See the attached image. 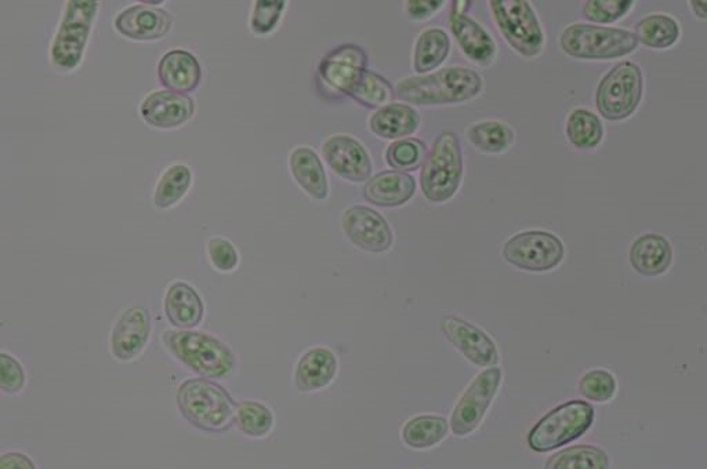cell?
<instances>
[{"label":"cell","instance_id":"obj_1","mask_svg":"<svg viewBox=\"0 0 707 469\" xmlns=\"http://www.w3.org/2000/svg\"><path fill=\"white\" fill-rule=\"evenodd\" d=\"M164 348L196 376L207 380H227L238 367L236 352L225 341L198 330H168L162 335Z\"/></svg>","mask_w":707,"mask_h":469},{"label":"cell","instance_id":"obj_2","mask_svg":"<svg viewBox=\"0 0 707 469\" xmlns=\"http://www.w3.org/2000/svg\"><path fill=\"white\" fill-rule=\"evenodd\" d=\"M238 402L221 384L195 377L180 384L178 408L189 424L204 433L223 434L236 425Z\"/></svg>","mask_w":707,"mask_h":469},{"label":"cell","instance_id":"obj_3","mask_svg":"<svg viewBox=\"0 0 707 469\" xmlns=\"http://www.w3.org/2000/svg\"><path fill=\"white\" fill-rule=\"evenodd\" d=\"M481 90L480 75L469 68L451 67L426 77L403 79L398 83L397 95L412 105H446L472 100Z\"/></svg>","mask_w":707,"mask_h":469},{"label":"cell","instance_id":"obj_4","mask_svg":"<svg viewBox=\"0 0 707 469\" xmlns=\"http://www.w3.org/2000/svg\"><path fill=\"white\" fill-rule=\"evenodd\" d=\"M639 45L635 32L601 25L572 24L560 36L563 53L578 60H616L631 55Z\"/></svg>","mask_w":707,"mask_h":469},{"label":"cell","instance_id":"obj_5","mask_svg":"<svg viewBox=\"0 0 707 469\" xmlns=\"http://www.w3.org/2000/svg\"><path fill=\"white\" fill-rule=\"evenodd\" d=\"M99 8L100 3L94 0L67 2L50 46L53 67L71 72L81 66Z\"/></svg>","mask_w":707,"mask_h":469},{"label":"cell","instance_id":"obj_6","mask_svg":"<svg viewBox=\"0 0 707 469\" xmlns=\"http://www.w3.org/2000/svg\"><path fill=\"white\" fill-rule=\"evenodd\" d=\"M461 175L464 158L459 138L455 133L445 131L435 140L420 175L424 196L434 204L449 201L459 190Z\"/></svg>","mask_w":707,"mask_h":469},{"label":"cell","instance_id":"obj_7","mask_svg":"<svg viewBox=\"0 0 707 469\" xmlns=\"http://www.w3.org/2000/svg\"><path fill=\"white\" fill-rule=\"evenodd\" d=\"M593 421L592 404L584 401L563 403L536 423L528 435V445L536 453L556 450L581 438Z\"/></svg>","mask_w":707,"mask_h":469},{"label":"cell","instance_id":"obj_8","mask_svg":"<svg viewBox=\"0 0 707 469\" xmlns=\"http://www.w3.org/2000/svg\"><path fill=\"white\" fill-rule=\"evenodd\" d=\"M645 93V75L637 64L624 61L605 75L595 92V105L607 121L620 122L635 114Z\"/></svg>","mask_w":707,"mask_h":469},{"label":"cell","instance_id":"obj_9","mask_svg":"<svg viewBox=\"0 0 707 469\" xmlns=\"http://www.w3.org/2000/svg\"><path fill=\"white\" fill-rule=\"evenodd\" d=\"M494 20L508 44L526 58L539 56L545 35L533 7L525 0H491Z\"/></svg>","mask_w":707,"mask_h":469},{"label":"cell","instance_id":"obj_10","mask_svg":"<svg viewBox=\"0 0 707 469\" xmlns=\"http://www.w3.org/2000/svg\"><path fill=\"white\" fill-rule=\"evenodd\" d=\"M566 254L563 244L550 232L526 231L514 234L503 248L509 264L529 272H547L560 265Z\"/></svg>","mask_w":707,"mask_h":469},{"label":"cell","instance_id":"obj_11","mask_svg":"<svg viewBox=\"0 0 707 469\" xmlns=\"http://www.w3.org/2000/svg\"><path fill=\"white\" fill-rule=\"evenodd\" d=\"M502 377L499 367H489L466 388L451 415V430L454 435L466 436L475 433L497 397Z\"/></svg>","mask_w":707,"mask_h":469},{"label":"cell","instance_id":"obj_12","mask_svg":"<svg viewBox=\"0 0 707 469\" xmlns=\"http://www.w3.org/2000/svg\"><path fill=\"white\" fill-rule=\"evenodd\" d=\"M151 335V312L142 307L127 308L111 329V355L122 364H129L145 354L150 345Z\"/></svg>","mask_w":707,"mask_h":469},{"label":"cell","instance_id":"obj_13","mask_svg":"<svg viewBox=\"0 0 707 469\" xmlns=\"http://www.w3.org/2000/svg\"><path fill=\"white\" fill-rule=\"evenodd\" d=\"M368 64V56L363 47L343 45L322 58L318 67L320 82L333 92L349 94L357 87Z\"/></svg>","mask_w":707,"mask_h":469},{"label":"cell","instance_id":"obj_14","mask_svg":"<svg viewBox=\"0 0 707 469\" xmlns=\"http://www.w3.org/2000/svg\"><path fill=\"white\" fill-rule=\"evenodd\" d=\"M441 330L449 343L472 365L494 367L499 364V351L494 341L475 324L459 317L441 319Z\"/></svg>","mask_w":707,"mask_h":469},{"label":"cell","instance_id":"obj_15","mask_svg":"<svg viewBox=\"0 0 707 469\" xmlns=\"http://www.w3.org/2000/svg\"><path fill=\"white\" fill-rule=\"evenodd\" d=\"M344 233L355 247L369 253H385L392 244V231L386 218L365 206L344 211Z\"/></svg>","mask_w":707,"mask_h":469},{"label":"cell","instance_id":"obj_16","mask_svg":"<svg viewBox=\"0 0 707 469\" xmlns=\"http://www.w3.org/2000/svg\"><path fill=\"white\" fill-rule=\"evenodd\" d=\"M114 26L118 34L130 41H161L172 31L173 18L168 10L148 7V3L135 4L116 15Z\"/></svg>","mask_w":707,"mask_h":469},{"label":"cell","instance_id":"obj_17","mask_svg":"<svg viewBox=\"0 0 707 469\" xmlns=\"http://www.w3.org/2000/svg\"><path fill=\"white\" fill-rule=\"evenodd\" d=\"M195 115V101L190 95L159 90L148 94L140 104V116L156 129L170 130L187 124Z\"/></svg>","mask_w":707,"mask_h":469},{"label":"cell","instance_id":"obj_18","mask_svg":"<svg viewBox=\"0 0 707 469\" xmlns=\"http://www.w3.org/2000/svg\"><path fill=\"white\" fill-rule=\"evenodd\" d=\"M329 168L344 180L363 183L370 178L372 161L363 144L349 136H333L323 144Z\"/></svg>","mask_w":707,"mask_h":469},{"label":"cell","instance_id":"obj_19","mask_svg":"<svg viewBox=\"0 0 707 469\" xmlns=\"http://www.w3.org/2000/svg\"><path fill=\"white\" fill-rule=\"evenodd\" d=\"M163 311L174 329L195 330L205 319V302L194 286L175 281L163 297Z\"/></svg>","mask_w":707,"mask_h":469},{"label":"cell","instance_id":"obj_20","mask_svg":"<svg viewBox=\"0 0 707 469\" xmlns=\"http://www.w3.org/2000/svg\"><path fill=\"white\" fill-rule=\"evenodd\" d=\"M159 83L170 92L189 95L199 88L202 67L193 53L173 49L161 57L158 64Z\"/></svg>","mask_w":707,"mask_h":469},{"label":"cell","instance_id":"obj_21","mask_svg":"<svg viewBox=\"0 0 707 469\" xmlns=\"http://www.w3.org/2000/svg\"><path fill=\"white\" fill-rule=\"evenodd\" d=\"M338 370L337 355L326 346H313L297 361L294 371L295 387L300 392L321 391L331 386Z\"/></svg>","mask_w":707,"mask_h":469},{"label":"cell","instance_id":"obj_22","mask_svg":"<svg viewBox=\"0 0 707 469\" xmlns=\"http://www.w3.org/2000/svg\"><path fill=\"white\" fill-rule=\"evenodd\" d=\"M417 181L398 170H387L372 178L364 188L365 199L372 205L398 207L412 199Z\"/></svg>","mask_w":707,"mask_h":469},{"label":"cell","instance_id":"obj_23","mask_svg":"<svg viewBox=\"0 0 707 469\" xmlns=\"http://www.w3.org/2000/svg\"><path fill=\"white\" fill-rule=\"evenodd\" d=\"M672 261V244L662 234H641L631 244L630 264L637 274L642 276L662 275L670 268Z\"/></svg>","mask_w":707,"mask_h":469},{"label":"cell","instance_id":"obj_24","mask_svg":"<svg viewBox=\"0 0 707 469\" xmlns=\"http://www.w3.org/2000/svg\"><path fill=\"white\" fill-rule=\"evenodd\" d=\"M449 24L465 55L480 66H491L497 56V45L488 32L466 14L456 12L451 13Z\"/></svg>","mask_w":707,"mask_h":469},{"label":"cell","instance_id":"obj_25","mask_svg":"<svg viewBox=\"0 0 707 469\" xmlns=\"http://www.w3.org/2000/svg\"><path fill=\"white\" fill-rule=\"evenodd\" d=\"M289 167L296 183L307 192L311 198L323 201L328 198L329 185L326 169L311 148H296L290 153Z\"/></svg>","mask_w":707,"mask_h":469},{"label":"cell","instance_id":"obj_26","mask_svg":"<svg viewBox=\"0 0 707 469\" xmlns=\"http://www.w3.org/2000/svg\"><path fill=\"white\" fill-rule=\"evenodd\" d=\"M369 125L376 136L396 140L413 135L419 129L420 116L411 105L388 104L372 116Z\"/></svg>","mask_w":707,"mask_h":469},{"label":"cell","instance_id":"obj_27","mask_svg":"<svg viewBox=\"0 0 707 469\" xmlns=\"http://www.w3.org/2000/svg\"><path fill=\"white\" fill-rule=\"evenodd\" d=\"M193 181V170L187 164H172L158 180L156 191H153V205L159 210L172 209L189 194Z\"/></svg>","mask_w":707,"mask_h":469},{"label":"cell","instance_id":"obj_28","mask_svg":"<svg viewBox=\"0 0 707 469\" xmlns=\"http://www.w3.org/2000/svg\"><path fill=\"white\" fill-rule=\"evenodd\" d=\"M636 36L650 49L666 50L677 45L682 28L679 21L669 14H650L636 24Z\"/></svg>","mask_w":707,"mask_h":469},{"label":"cell","instance_id":"obj_29","mask_svg":"<svg viewBox=\"0 0 707 469\" xmlns=\"http://www.w3.org/2000/svg\"><path fill=\"white\" fill-rule=\"evenodd\" d=\"M448 421L440 415H418L402 430V439L412 449H430L448 435Z\"/></svg>","mask_w":707,"mask_h":469},{"label":"cell","instance_id":"obj_30","mask_svg":"<svg viewBox=\"0 0 707 469\" xmlns=\"http://www.w3.org/2000/svg\"><path fill=\"white\" fill-rule=\"evenodd\" d=\"M608 453L592 445H578L556 453L545 469H609Z\"/></svg>","mask_w":707,"mask_h":469},{"label":"cell","instance_id":"obj_31","mask_svg":"<svg viewBox=\"0 0 707 469\" xmlns=\"http://www.w3.org/2000/svg\"><path fill=\"white\" fill-rule=\"evenodd\" d=\"M275 417L267 404L247 399L238 402L236 426L239 433L252 439H263L274 430Z\"/></svg>","mask_w":707,"mask_h":469},{"label":"cell","instance_id":"obj_32","mask_svg":"<svg viewBox=\"0 0 707 469\" xmlns=\"http://www.w3.org/2000/svg\"><path fill=\"white\" fill-rule=\"evenodd\" d=\"M449 49V37L443 30L432 28L423 32L414 49V69L419 73L433 71L445 61Z\"/></svg>","mask_w":707,"mask_h":469},{"label":"cell","instance_id":"obj_33","mask_svg":"<svg viewBox=\"0 0 707 469\" xmlns=\"http://www.w3.org/2000/svg\"><path fill=\"white\" fill-rule=\"evenodd\" d=\"M568 140L578 149H594L603 141L604 127L593 112L579 108L572 111L567 121Z\"/></svg>","mask_w":707,"mask_h":469},{"label":"cell","instance_id":"obj_34","mask_svg":"<svg viewBox=\"0 0 707 469\" xmlns=\"http://www.w3.org/2000/svg\"><path fill=\"white\" fill-rule=\"evenodd\" d=\"M469 141L478 151L486 153H502L514 142L512 127L502 122L489 121L471 126L467 131Z\"/></svg>","mask_w":707,"mask_h":469},{"label":"cell","instance_id":"obj_35","mask_svg":"<svg viewBox=\"0 0 707 469\" xmlns=\"http://www.w3.org/2000/svg\"><path fill=\"white\" fill-rule=\"evenodd\" d=\"M351 98L358 101L360 104L376 108V106L386 105L395 98V92L390 83L376 72L365 71L357 87L350 93Z\"/></svg>","mask_w":707,"mask_h":469},{"label":"cell","instance_id":"obj_36","mask_svg":"<svg viewBox=\"0 0 707 469\" xmlns=\"http://www.w3.org/2000/svg\"><path fill=\"white\" fill-rule=\"evenodd\" d=\"M426 146L417 138L396 141L387 149V163L398 172H412L426 158Z\"/></svg>","mask_w":707,"mask_h":469},{"label":"cell","instance_id":"obj_37","mask_svg":"<svg viewBox=\"0 0 707 469\" xmlns=\"http://www.w3.org/2000/svg\"><path fill=\"white\" fill-rule=\"evenodd\" d=\"M632 8V0H590L584 3L583 14L592 23L613 24L629 14Z\"/></svg>","mask_w":707,"mask_h":469},{"label":"cell","instance_id":"obj_38","mask_svg":"<svg viewBox=\"0 0 707 469\" xmlns=\"http://www.w3.org/2000/svg\"><path fill=\"white\" fill-rule=\"evenodd\" d=\"M579 392L593 402H608L615 397V377L607 370H592L579 381Z\"/></svg>","mask_w":707,"mask_h":469},{"label":"cell","instance_id":"obj_39","mask_svg":"<svg viewBox=\"0 0 707 469\" xmlns=\"http://www.w3.org/2000/svg\"><path fill=\"white\" fill-rule=\"evenodd\" d=\"M26 382H28V376L24 365L14 355L0 352V391L4 396H20Z\"/></svg>","mask_w":707,"mask_h":469},{"label":"cell","instance_id":"obj_40","mask_svg":"<svg viewBox=\"0 0 707 469\" xmlns=\"http://www.w3.org/2000/svg\"><path fill=\"white\" fill-rule=\"evenodd\" d=\"M206 255L212 268L220 274L236 272L241 261L236 244L221 237L212 238L206 242Z\"/></svg>","mask_w":707,"mask_h":469},{"label":"cell","instance_id":"obj_41","mask_svg":"<svg viewBox=\"0 0 707 469\" xmlns=\"http://www.w3.org/2000/svg\"><path fill=\"white\" fill-rule=\"evenodd\" d=\"M284 0H259L254 2L251 14V30L258 35H269L278 26L285 12Z\"/></svg>","mask_w":707,"mask_h":469},{"label":"cell","instance_id":"obj_42","mask_svg":"<svg viewBox=\"0 0 707 469\" xmlns=\"http://www.w3.org/2000/svg\"><path fill=\"white\" fill-rule=\"evenodd\" d=\"M0 469H38V467L25 453L8 451L0 456Z\"/></svg>","mask_w":707,"mask_h":469},{"label":"cell","instance_id":"obj_43","mask_svg":"<svg viewBox=\"0 0 707 469\" xmlns=\"http://www.w3.org/2000/svg\"><path fill=\"white\" fill-rule=\"evenodd\" d=\"M443 2H424V0H412L408 2V13L413 20L429 19L443 7Z\"/></svg>","mask_w":707,"mask_h":469},{"label":"cell","instance_id":"obj_44","mask_svg":"<svg viewBox=\"0 0 707 469\" xmlns=\"http://www.w3.org/2000/svg\"><path fill=\"white\" fill-rule=\"evenodd\" d=\"M689 8L699 20L707 21V0H691Z\"/></svg>","mask_w":707,"mask_h":469},{"label":"cell","instance_id":"obj_45","mask_svg":"<svg viewBox=\"0 0 707 469\" xmlns=\"http://www.w3.org/2000/svg\"><path fill=\"white\" fill-rule=\"evenodd\" d=\"M470 2H454V9H452V12L460 13V14H466V10L469 9Z\"/></svg>","mask_w":707,"mask_h":469}]
</instances>
